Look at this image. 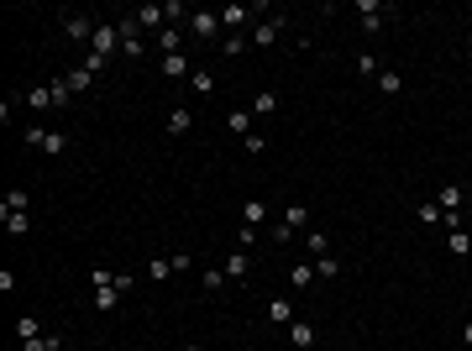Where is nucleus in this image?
Returning a JSON list of instances; mask_svg holds the SVG:
<instances>
[{
    "instance_id": "27",
    "label": "nucleus",
    "mask_w": 472,
    "mask_h": 351,
    "mask_svg": "<svg viewBox=\"0 0 472 351\" xmlns=\"http://www.w3.org/2000/svg\"><path fill=\"white\" fill-rule=\"evenodd\" d=\"M153 48L163 52V58H168V52H179V26H163V32L153 37Z\"/></svg>"
},
{
    "instance_id": "4",
    "label": "nucleus",
    "mask_w": 472,
    "mask_h": 351,
    "mask_svg": "<svg viewBox=\"0 0 472 351\" xmlns=\"http://www.w3.org/2000/svg\"><path fill=\"white\" fill-rule=\"evenodd\" d=\"M116 26H121V58H142V52H147V43H142V26H137V16H121Z\"/></svg>"
},
{
    "instance_id": "38",
    "label": "nucleus",
    "mask_w": 472,
    "mask_h": 351,
    "mask_svg": "<svg viewBox=\"0 0 472 351\" xmlns=\"http://www.w3.org/2000/svg\"><path fill=\"white\" fill-rule=\"evenodd\" d=\"M221 283H226V267H205V278H199V289H205V294H215V289H221Z\"/></svg>"
},
{
    "instance_id": "35",
    "label": "nucleus",
    "mask_w": 472,
    "mask_h": 351,
    "mask_svg": "<svg viewBox=\"0 0 472 351\" xmlns=\"http://www.w3.org/2000/svg\"><path fill=\"white\" fill-rule=\"evenodd\" d=\"M0 210H32V194H26V189H11V194L0 199Z\"/></svg>"
},
{
    "instance_id": "16",
    "label": "nucleus",
    "mask_w": 472,
    "mask_h": 351,
    "mask_svg": "<svg viewBox=\"0 0 472 351\" xmlns=\"http://www.w3.org/2000/svg\"><path fill=\"white\" fill-rule=\"evenodd\" d=\"M137 26H153V32H163V26H168V11H163V6H137Z\"/></svg>"
},
{
    "instance_id": "24",
    "label": "nucleus",
    "mask_w": 472,
    "mask_h": 351,
    "mask_svg": "<svg viewBox=\"0 0 472 351\" xmlns=\"http://www.w3.org/2000/svg\"><path fill=\"white\" fill-rule=\"evenodd\" d=\"M378 89H383L388 100H394V94H404V74H399V69H383V74H378Z\"/></svg>"
},
{
    "instance_id": "3",
    "label": "nucleus",
    "mask_w": 472,
    "mask_h": 351,
    "mask_svg": "<svg viewBox=\"0 0 472 351\" xmlns=\"http://www.w3.org/2000/svg\"><path fill=\"white\" fill-rule=\"evenodd\" d=\"M26 147H32V152L58 157V152H69V137H63V131H43V126H32V131H26Z\"/></svg>"
},
{
    "instance_id": "10",
    "label": "nucleus",
    "mask_w": 472,
    "mask_h": 351,
    "mask_svg": "<svg viewBox=\"0 0 472 351\" xmlns=\"http://www.w3.org/2000/svg\"><path fill=\"white\" fill-rule=\"evenodd\" d=\"M263 315L273 320V325H294V299H283V294H278V299H268Z\"/></svg>"
},
{
    "instance_id": "19",
    "label": "nucleus",
    "mask_w": 472,
    "mask_h": 351,
    "mask_svg": "<svg viewBox=\"0 0 472 351\" xmlns=\"http://www.w3.org/2000/svg\"><path fill=\"white\" fill-rule=\"evenodd\" d=\"M21 351H63V335L58 330H53V335L43 330V335H32V341H21Z\"/></svg>"
},
{
    "instance_id": "18",
    "label": "nucleus",
    "mask_w": 472,
    "mask_h": 351,
    "mask_svg": "<svg viewBox=\"0 0 472 351\" xmlns=\"http://www.w3.org/2000/svg\"><path fill=\"white\" fill-rule=\"evenodd\" d=\"M289 341L300 346V351H309V346H315V325H309V320H294V325H289Z\"/></svg>"
},
{
    "instance_id": "2",
    "label": "nucleus",
    "mask_w": 472,
    "mask_h": 351,
    "mask_svg": "<svg viewBox=\"0 0 472 351\" xmlns=\"http://www.w3.org/2000/svg\"><path fill=\"white\" fill-rule=\"evenodd\" d=\"M304 225H309V210L300 205V199H289V205H283V221L273 225V241H289L294 231H304Z\"/></svg>"
},
{
    "instance_id": "7",
    "label": "nucleus",
    "mask_w": 472,
    "mask_h": 351,
    "mask_svg": "<svg viewBox=\"0 0 472 351\" xmlns=\"http://www.w3.org/2000/svg\"><path fill=\"white\" fill-rule=\"evenodd\" d=\"M357 16H362V26H368V32H378V26H383V16H394V6H383V0H357Z\"/></svg>"
},
{
    "instance_id": "21",
    "label": "nucleus",
    "mask_w": 472,
    "mask_h": 351,
    "mask_svg": "<svg viewBox=\"0 0 472 351\" xmlns=\"http://www.w3.org/2000/svg\"><path fill=\"white\" fill-rule=\"evenodd\" d=\"M241 221H247L252 231H258V225L268 221V199H247V205H241Z\"/></svg>"
},
{
    "instance_id": "22",
    "label": "nucleus",
    "mask_w": 472,
    "mask_h": 351,
    "mask_svg": "<svg viewBox=\"0 0 472 351\" xmlns=\"http://www.w3.org/2000/svg\"><path fill=\"white\" fill-rule=\"evenodd\" d=\"M415 215H420L425 225H446V210H441L436 199H420V205H415Z\"/></svg>"
},
{
    "instance_id": "14",
    "label": "nucleus",
    "mask_w": 472,
    "mask_h": 351,
    "mask_svg": "<svg viewBox=\"0 0 472 351\" xmlns=\"http://www.w3.org/2000/svg\"><path fill=\"white\" fill-rule=\"evenodd\" d=\"M168 131H173V137H189V131H194V111H189V105L168 111Z\"/></svg>"
},
{
    "instance_id": "1",
    "label": "nucleus",
    "mask_w": 472,
    "mask_h": 351,
    "mask_svg": "<svg viewBox=\"0 0 472 351\" xmlns=\"http://www.w3.org/2000/svg\"><path fill=\"white\" fill-rule=\"evenodd\" d=\"M89 52L111 63L116 52H121V26H116V21H100V26H94V43H89Z\"/></svg>"
},
{
    "instance_id": "25",
    "label": "nucleus",
    "mask_w": 472,
    "mask_h": 351,
    "mask_svg": "<svg viewBox=\"0 0 472 351\" xmlns=\"http://www.w3.org/2000/svg\"><path fill=\"white\" fill-rule=\"evenodd\" d=\"M63 79H69V89H74V94H89V89H94V74L84 69V63H79L74 74H63Z\"/></svg>"
},
{
    "instance_id": "12",
    "label": "nucleus",
    "mask_w": 472,
    "mask_h": 351,
    "mask_svg": "<svg viewBox=\"0 0 472 351\" xmlns=\"http://www.w3.org/2000/svg\"><path fill=\"white\" fill-rule=\"evenodd\" d=\"M247 111L258 116V121H263V116H273V111H278V94H273V89H258V94L247 100Z\"/></svg>"
},
{
    "instance_id": "32",
    "label": "nucleus",
    "mask_w": 472,
    "mask_h": 351,
    "mask_svg": "<svg viewBox=\"0 0 472 351\" xmlns=\"http://www.w3.org/2000/svg\"><path fill=\"white\" fill-rule=\"evenodd\" d=\"M446 252H451V257H467V252H472V236H467V231H451V236H446Z\"/></svg>"
},
{
    "instance_id": "17",
    "label": "nucleus",
    "mask_w": 472,
    "mask_h": 351,
    "mask_svg": "<svg viewBox=\"0 0 472 351\" xmlns=\"http://www.w3.org/2000/svg\"><path fill=\"white\" fill-rule=\"evenodd\" d=\"M0 221H6L11 236H26V231H32V215H26V210H0Z\"/></svg>"
},
{
    "instance_id": "31",
    "label": "nucleus",
    "mask_w": 472,
    "mask_h": 351,
    "mask_svg": "<svg viewBox=\"0 0 472 351\" xmlns=\"http://www.w3.org/2000/svg\"><path fill=\"white\" fill-rule=\"evenodd\" d=\"M32 335H43V320H37V315H21V320H16V341H32Z\"/></svg>"
},
{
    "instance_id": "23",
    "label": "nucleus",
    "mask_w": 472,
    "mask_h": 351,
    "mask_svg": "<svg viewBox=\"0 0 472 351\" xmlns=\"http://www.w3.org/2000/svg\"><path fill=\"white\" fill-rule=\"evenodd\" d=\"M252 121H258L252 111H231V116H226V131H236V137H252Z\"/></svg>"
},
{
    "instance_id": "36",
    "label": "nucleus",
    "mask_w": 472,
    "mask_h": 351,
    "mask_svg": "<svg viewBox=\"0 0 472 351\" xmlns=\"http://www.w3.org/2000/svg\"><path fill=\"white\" fill-rule=\"evenodd\" d=\"M241 152H247V157H263V152H268V137H263V131H252V137H241Z\"/></svg>"
},
{
    "instance_id": "20",
    "label": "nucleus",
    "mask_w": 472,
    "mask_h": 351,
    "mask_svg": "<svg viewBox=\"0 0 472 351\" xmlns=\"http://www.w3.org/2000/svg\"><path fill=\"white\" fill-rule=\"evenodd\" d=\"M21 100H26V105H32V111H58V105H53V89H48V84H37V89H26V94H21Z\"/></svg>"
},
{
    "instance_id": "11",
    "label": "nucleus",
    "mask_w": 472,
    "mask_h": 351,
    "mask_svg": "<svg viewBox=\"0 0 472 351\" xmlns=\"http://www.w3.org/2000/svg\"><path fill=\"white\" fill-rule=\"evenodd\" d=\"M158 69H163V79H189V74H194V63H189L184 52H168V58L158 63Z\"/></svg>"
},
{
    "instance_id": "42",
    "label": "nucleus",
    "mask_w": 472,
    "mask_h": 351,
    "mask_svg": "<svg viewBox=\"0 0 472 351\" xmlns=\"http://www.w3.org/2000/svg\"><path fill=\"white\" fill-rule=\"evenodd\" d=\"M462 341H467V346H472V320H467V325H462Z\"/></svg>"
},
{
    "instance_id": "40",
    "label": "nucleus",
    "mask_w": 472,
    "mask_h": 351,
    "mask_svg": "<svg viewBox=\"0 0 472 351\" xmlns=\"http://www.w3.org/2000/svg\"><path fill=\"white\" fill-rule=\"evenodd\" d=\"M247 43H252V37H226V43H221V52H226V58H236V52L247 48Z\"/></svg>"
},
{
    "instance_id": "5",
    "label": "nucleus",
    "mask_w": 472,
    "mask_h": 351,
    "mask_svg": "<svg viewBox=\"0 0 472 351\" xmlns=\"http://www.w3.org/2000/svg\"><path fill=\"white\" fill-rule=\"evenodd\" d=\"M189 32H194L199 43H215V37H221V11H194V16H189Z\"/></svg>"
},
{
    "instance_id": "39",
    "label": "nucleus",
    "mask_w": 472,
    "mask_h": 351,
    "mask_svg": "<svg viewBox=\"0 0 472 351\" xmlns=\"http://www.w3.org/2000/svg\"><path fill=\"white\" fill-rule=\"evenodd\" d=\"M236 247L252 252V247H258V231H252V225H241V231H236Z\"/></svg>"
},
{
    "instance_id": "30",
    "label": "nucleus",
    "mask_w": 472,
    "mask_h": 351,
    "mask_svg": "<svg viewBox=\"0 0 472 351\" xmlns=\"http://www.w3.org/2000/svg\"><path fill=\"white\" fill-rule=\"evenodd\" d=\"M189 89H194V94H215V74L210 69H194V74H189Z\"/></svg>"
},
{
    "instance_id": "26",
    "label": "nucleus",
    "mask_w": 472,
    "mask_h": 351,
    "mask_svg": "<svg viewBox=\"0 0 472 351\" xmlns=\"http://www.w3.org/2000/svg\"><path fill=\"white\" fill-rule=\"evenodd\" d=\"M436 205L441 210H456V205H462V184H441L436 189Z\"/></svg>"
},
{
    "instance_id": "34",
    "label": "nucleus",
    "mask_w": 472,
    "mask_h": 351,
    "mask_svg": "<svg viewBox=\"0 0 472 351\" xmlns=\"http://www.w3.org/2000/svg\"><path fill=\"white\" fill-rule=\"evenodd\" d=\"M53 105H58V111H63V105H74V89H69V79H53Z\"/></svg>"
},
{
    "instance_id": "37",
    "label": "nucleus",
    "mask_w": 472,
    "mask_h": 351,
    "mask_svg": "<svg viewBox=\"0 0 472 351\" xmlns=\"http://www.w3.org/2000/svg\"><path fill=\"white\" fill-rule=\"evenodd\" d=\"M357 74L362 79H378L383 69H378V52H357Z\"/></svg>"
},
{
    "instance_id": "8",
    "label": "nucleus",
    "mask_w": 472,
    "mask_h": 351,
    "mask_svg": "<svg viewBox=\"0 0 472 351\" xmlns=\"http://www.w3.org/2000/svg\"><path fill=\"white\" fill-rule=\"evenodd\" d=\"M283 21H289V16H268V21H258V26H252V48H273L278 32H283Z\"/></svg>"
},
{
    "instance_id": "13",
    "label": "nucleus",
    "mask_w": 472,
    "mask_h": 351,
    "mask_svg": "<svg viewBox=\"0 0 472 351\" xmlns=\"http://www.w3.org/2000/svg\"><path fill=\"white\" fill-rule=\"evenodd\" d=\"M320 273H315V262H300V267H289V289H315Z\"/></svg>"
},
{
    "instance_id": "41",
    "label": "nucleus",
    "mask_w": 472,
    "mask_h": 351,
    "mask_svg": "<svg viewBox=\"0 0 472 351\" xmlns=\"http://www.w3.org/2000/svg\"><path fill=\"white\" fill-rule=\"evenodd\" d=\"M315 273H320V278H336V273H341V262H336V257H320Z\"/></svg>"
},
{
    "instance_id": "33",
    "label": "nucleus",
    "mask_w": 472,
    "mask_h": 351,
    "mask_svg": "<svg viewBox=\"0 0 472 351\" xmlns=\"http://www.w3.org/2000/svg\"><path fill=\"white\" fill-rule=\"evenodd\" d=\"M147 278H153V283L173 278V257H153V262H147Z\"/></svg>"
},
{
    "instance_id": "29",
    "label": "nucleus",
    "mask_w": 472,
    "mask_h": 351,
    "mask_svg": "<svg viewBox=\"0 0 472 351\" xmlns=\"http://www.w3.org/2000/svg\"><path fill=\"white\" fill-rule=\"evenodd\" d=\"M94 309H121V289H116V283L94 289Z\"/></svg>"
},
{
    "instance_id": "15",
    "label": "nucleus",
    "mask_w": 472,
    "mask_h": 351,
    "mask_svg": "<svg viewBox=\"0 0 472 351\" xmlns=\"http://www.w3.org/2000/svg\"><path fill=\"white\" fill-rule=\"evenodd\" d=\"M247 273H252V252H241V247H236L231 257H226V278H236V283H241Z\"/></svg>"
},
{
    "instance_id": "6",
    "label": "nucleus",
    "mask_w": 472,
    "mask_h": 351,
    "mask_svg": "<svg viewBox=\"0 0 472 351\" xmlns=\"http://www.w3.org/2000/svg\"><path fill=\"white\" fill-rule=\"evenodd\" d=\"M63 37L69 43H94V21L79 16V11H63Z\"/></svg>"
},
{
    "instance_id": "9",
    "label": "nucleus",
    "mask_w": 472,
    "mask_h": 351,
    "mask_svg": "<svg viewBox=\"0 0 472 351\" xmlns=\"http://www.w3.org/2000/svg\"><path fill=\"white\" fill-rule=\"evenodd\" d=\"M252 16H268L263 6H221V26H247Z\"/></svg>"
},
{
    "instance_id": "28",
    "label": "nucleus",
    "mask_w": 472,
    "mask_h": 351,
    "mask_svg": "<svg viewBox=\"0 0 472 351\" xmlns=\"http://www.w3.org/2000/svg\"><path fill=\"white\" fill-rule=\"evenodd\" d=\"M304 247L315 252V262H320V257H331V236H326V231H304Z\"/></svg>"
},
{
    "instance_id": "43",
    "label": "nucleus",
    "mask_w": 472,
    "mask_h": 351,
    "mask_svg": "<svg viewBox=\"0 0 472 351\" xmlns=\"http://www.w3.org/2000/svg\"><path fill=\"white\" fill-rule=\"evenodd\" d=\"M184 351H205V346H184Z\"/></svg>"
}]
</instances>
